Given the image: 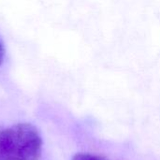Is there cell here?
I'll return each instance as SVG.
<instances>
[{"label": "cell", "mask_w": 160, "mask_h": 160, "mask_svg": "<svg viewBox=\"0 0 160 160\" xmlns=\"http://www.w3.org/2000/svg\"><path fill=\"white\" fill-rule=\"evenodd\" d=\"M42 139L31 124L20 123L0 130V160H39Z\"/></svg>", "instance_id": "6da1fadb"}, {"label": "cell", "mask_w": 160, "mask_h": 160, "mask_svg": "<svg viewBox=\"0 0 160 160\" xmlns=\"http://www.w3.org/2000/svg\"><path fill=\"white\" fill-rule=\"evenodd\" d=\"M72 160H105L100 157L91 155V154H84V153H80L77 154L73 157Z\"/></svg>", "instance_id": "7a4b0ae2"}, {"label": "cell", "mask_w": 160, "mask_h": 160, "mask_svg": "<svg viewBox=\"0 0 160 160\" xmlns=\"http://www.w3.org/2000/svg\"><path fill=\"white\" fill-rule=\"evenodd\" d=\"M4 59H5V46L0 38V67L4 62Z\"/></svg>", "instance_id": "3957f363"}]
</instances>
